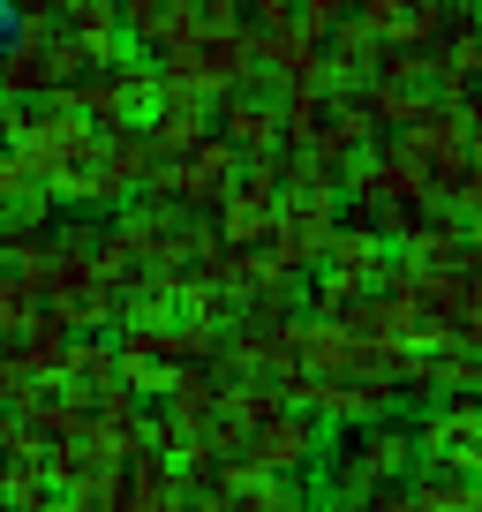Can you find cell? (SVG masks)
Segmentation results:
<instances>
[{
    "instance_id": "obj_13",
    "label": "cell",
    "mask_w": 482,
    "mask_h": 512,
    "mask_svg": "<svg viewBox=\"0 0 482 512\" xmlns=\"http://www.w3.org/2000/svg\"><path fill=\"white\" fill-rule=\"evenodd\" d=\"M38 309H46V302H38V287L16 272V264H0V339H8V332H23V324H31Z\"/></svg>"
},
{
    "instance_id": "obj_1",
    "label": "cell",
    "mask_w": 482,
    "mask_h": 512,
    "mask_svg": "<svg viewBox=\"0 0 482 512\" xmlns=\"http://www.w3.org/2000/svg\"><path fill=\"white\" fill-rule=\"evenodd\" d=\"M317 452H324V415H309L302 400H287V407H272V415H257L241 430L234 460L264 467V475H302V467H317Z\"/></svg>"
},
{
    "instance_id": "obj_2",
    "label": "cell",
    "mask_w": 482,
    "mask_h": 512,
    "mask_svg": "<svg viewBox=\"0 0 482 512\" xmlns=\"http://www.w3.org/2000/svg\"><path fill=\"white\" fill-rule=\"evenodd\" d=\"M415 460H437L452 475L482 482V392H445V407L415 422Z\"/></svg>"
},
{
    "instance_id": "obj_8",
    "label": "cell",
    "mask_w": 482,
    "mask_h": 512,
    "mask_svg": "<svg viewBox=\"0 0 482 512\" xmlns=\"http://www.w3.org/2000/svg\"><path fill=\"white\" fill-rule=\"evenodd\" d=\"M204 136H211V98H196V91H159V106H151V121H144V144L159 151V166L181 159L189 144H204Z\"/></svg>"
},
{
    "instance_id": "obj_11",
    "label": "cell",
    "mask_w": 482,
    "mask_h": 512,
    "mask_svg": "<svg viewBox=\"0 0 482 512\" xmlns=\"http://www.w3.org/2000/svg\"><path fill=\"white\" fill-rule=\"evenodd\" d=\"M354 460L370 467L377 482H407V467H415V430H407V422H370V437H362V445H354Z\"/></svg>"
},
{
    "instance_id": "obj_12",
    "label": "cell",
    "mask_w": 482,
    "mask_h": 512,
    "mask_svg": "<svg viewBox=\"0 0 482 512\" xmlns=\"http://www.w3.org/2000/svg\"><path fill=\"white\" fill-rule=\"evenodd\" d=\"M53 16H61L68 31H76L83 46L98 53V61H106V53H121V46H129V38H121V0H61Z\"/></svg>"
},
{
    "instance_id": "obj_4",
    "label": "cell",
    "mask_w": 482,
    "mask_h": 512,
    "mask_svg": "<svg viewBox=\"0 0 482 512\" xmlns=\"http://www.w3.org/2000/svg\"><path fill=\"white\" fill-rule=\"evenodd\" d=\"M151 174H159V151L144 144V128H106V151H98V174H91V204L121 211L129 196L151 189Z\"/></svg>"
},
{
    "instance_id": "obj_3",
    "label": "cell",
    "mask_w": 482,
    "mask_h": 512,
    "mask_svg": "<svg viewBox=\"0 0 482 512\" xmlns=\"http://www.w3.org/2000/svg\"><path fill=\"white\" fill-rule=\"evenodd\" d=\"M234 174H241V151L226 144L219 128H211L204 144H189L181 159H166L159 174H151V189L174 196V204H189V211H219L226 189H234Z\"/></svg>"
},
{
    "instance_id": "obj_6",
    "label": "cell",
    "mask_w": 482,
    "mask_h": 512,
    "mask_svg": "<svg viewBox=\"0 0 482 512\" xmlns=\"http://www.w3.org/2000/svg\"><path fill=\"white\" fill-rule=\"evenodd\" d=\"M211 128H219L241 159H264V151L287 144V128H279V98H257V91H226L219 106H211Z\"/></svg>"
},
{
    "instance_id": "obj_7",
    "label": "cell",
    "mask_w": 482,
    "mask_h": 512,
    "mask_svg": "<svg viewBox=\"0 0 482 512\" xmlns=\"http://www.w3.org/2000/svg\"><path fill=\"white\" fill-rule=\"evenodd\" d=\"M196 31H204L196 0H121V38H129L136 53H174V46H189Z\"/></svg>"
},
{
    "instance_id": "obj_9",
    "label": "cell",
    "mask_w": 482,
    "mask_h": 512,
    "mask_svg": "<svg viewBox=\"0 0 482 512\" xmlns=\"http://www.w3.org/2000/svg\"><path fill=\"white\" fill-rule=\"evenodd\" d=\"M385 264H392V249H385V234L377 226H347L339 219L332 226V241H324V272H347V279H385Z\"/></svg>"
},
{
    "instance_id": "obj_10",
    "label": "cell",
    "mask_w": 482,
    "mask_h": 512,
    "mask_svg": "<svg viewBox=\"0 0 482 512\" xmlns=\"http://www.w3.org/2000/svg\"><path fill=\"white\" fill-rule=\"evenodd\" d=\"M61 377L76 384V392H98V384H113V377H121V347H113V332H68Z\"/></svg>"
},
{
    "instance_id": "obj_5",
    "label": "cell",
    "mask_w": 482,
    "mask_h": 512,
    "mask_svg": "<svg viewBox=\"0 0 482 512\" xmlns=\"http://www.w3.org/2000/svg\"><path fill=\"white\" fill-rule=\"evenodd\" d=\"M61 354H68V324L53 317V309H38L23 332H8L0 339V377L16 384H31V377H61Z\"/></svg>"
}]
</instances>
